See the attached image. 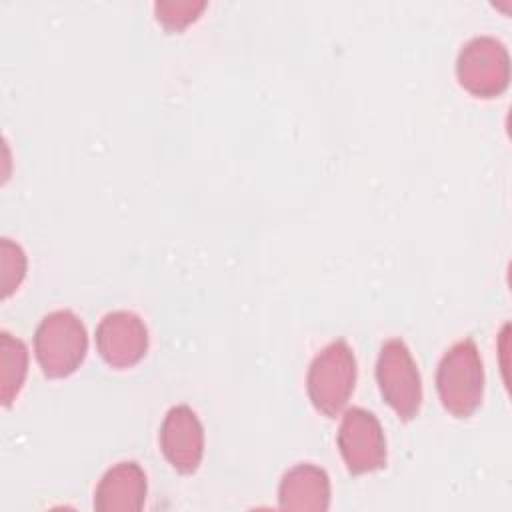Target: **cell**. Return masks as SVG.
Wrapping results in <instances>:
<instances>
[{
  "label": "cell",
  "mask_w": 512,
  "mask_h": 512,
  "mask_svg": "<svg viewBox=\"0 0 512 512\" xmlns=\"http://www.w3.org/2000/svg\"><path fill=\"white\" fill-rule=\"evenodd\" d=\"M442 406L456 418L472 416L484 398V366L472 338L458 340L442 356L436 370Z\"/></svg>",
  "instance_id": "6da1fadb"
},
{
  "label": "cell",
  "mask_w": 512,
  "mask_h": 512,
  "mask_svg": "<svg viewBox=\"0 0 512 512\" xmlns=\"http://www.w3.org/2000/svg\"><path fill=\"white\" fill-rule=\"evenodd\" d=\"M96 348L108 366L130 368L148 350V328L130 310L108 312L96 326Z\"/></svg>",
  "instance_id": "52a82bcc"
},
{
  "label": "cell",
  "mask_w": 512,
  "mask_h": 512,
  "mask_svg": "<svg viewBox=\"0 0 512 512\" xmlns=\"http://www.w3.org/2000/svg\"><path fill=\"white\" fill-rule=\"evenodd\" d=\"M146 474L134 460L114 464L100 478L94 492L98 512H138L146 500Z\"/></svg>",
  "instance_id": "9c48e42d"
},
{
  "label": "cell",
  "mask_w": 512,
  "mask_h": 512,
  "mask_svg": "<svg viewBox=\"0 0 512 512\" xmlns=\"http://www.w3.org/2000/svg\"><path fill=\"white\" fill-rule=\"evenodd\" d=\"M356 384V358L346 340L326 344L310 362L306 390L318 412L334 418L350 400Z\"/></svg>",
  "instance_id": "3957f363"
},
{
  "label": "cell",
  "mask_w": 512,
  "mask_h": 512,
  "mask_svg": "<svg viewBox=\"0 0 512 512\" xmlns=\"http://www.w3.org/2000/svg\"><path fill=\"white\" fill-rule=\"evenodd\" d=\"M338 450L350 474H366L386 466V438L380 420L360 406L348 408L338 428Z\"/></svg>",
  "instance_id": "8992f818"
},
{
  "label": "cell",
  "mask_w": 512,
  "mask_h": 512,
  "mask_svg": "<svg viewBox=\"0 0 512 512\" xmlns=\"http://www.w3.org/2000/svg\"><path fill=\"white\" fill-rule=\"evenodd\" d=\"M0 272H2V296L8 298L18 290L26 276V254L10 238L0 240Z\"/></svg>",
  "instance_id": "7c38bea8"
},
{
  "label": "cell",
  "mask_w": 512,
  "mask_h": 512,
  "mask_svg": "<svg viewBox=\"0 0 512 512\" xmlns=\"http://www.w3.org/2000/svg\"><path fill=\"white\" fill-rule=\"evenodd\" d=\"M28 372V348L10 332H0V400L10 406L22 390Z\"/></svg>",
  "instance_id": "8fae6325"
},
{
  "label": "cell",
  "mask_w": 512,
  "mask_h": 512,
  "mask_svg": "<svg viewBox=\"0 0 512 512\" xmlns=\"http://www.w3.org/2000/svg\"><path fill=\"white\" fill-rule=\"evenodd\" d=\"M36 360L48 378L76 372L88 352V332L72 310L48 312L34 332Z\"/></svg>",
  "instance_id": "7a4b0ae2"
},
{
  "label": "cell",
  "mask_w": 512,
  "mask_h": 512,
  "mask_svg": "<svg viewBox=\"0 0 512 512\" xmlns=\"http://www.w3.org/2000/svg\"><path fill=\"white\" fill-rule=\"evenodd\" d=\"M278 502L282 510L324 512L330 506V478L316 464L300 462L280 480Z\"/></svg>",
  "instance_id": "30bf717a"
},
{
  "label": "cell",
  "mask_w": 512,
  "mask_h": 512,
  "mask_svg": "<svg viewBox=\"0 0 512 512\" xmlns=\"http://www.w3.org/2000/svg\"><path fill=\"white\" fill-rule=\"evenodd\" d=\"M456 76L464 90L478 98H494L508 88L510 56L494 36H474L456 60Z\"/></svg>",
  "instance_id": "5b68a950"
},
{
  "label": "cell",
  "mask_w": 512,
  "mask_h": 512,
  "mask_svg": "<svg viewBox=\"0 0 512 512\" xmlns=\"http://www.w3.org/2000/svg\"><path fill=\"white\" fill-rule=\"evenodd\" d=\"M376 380L382 398L400 420L416 418L422 406V380L402 338H390L382 344L376 362Z\"/></svg>",
  "instance_id": "277c9868"
},
{
  "label": "cell",
  "mask_w": 512,
  "mask_h": 512,
  "mask_svg": "<svg viewBox=\"0 0 512 512\" xmlns=\"http://www.w3.org/2000/svg\"><path fill=\"white\" fill-rule=\"evenodd\" d=\"M206 8V2H194V0H168V2H156L154 12L158 22H162L168 30H184L188 24H192L198 14Z\"/></svg>",
  "instance_id": "4fadbf2b"
},
{
  "label": "cell",
  "mask_w": 512,
  "mask_h": 512,
  "mask_svg": "<svg viewBox=\"0 0 512 512\" xmlns=\"http://www.w3.org/2000/svg\"><path fill=\"white\" fill-rule=\"evenodd\" d=\"M160 448L180 474L196 472L204 454V428L190 406L178 404L166 412L160 426Z\"/></svg>",
  "instance_id": "ba28073f"
}]
</instances>
